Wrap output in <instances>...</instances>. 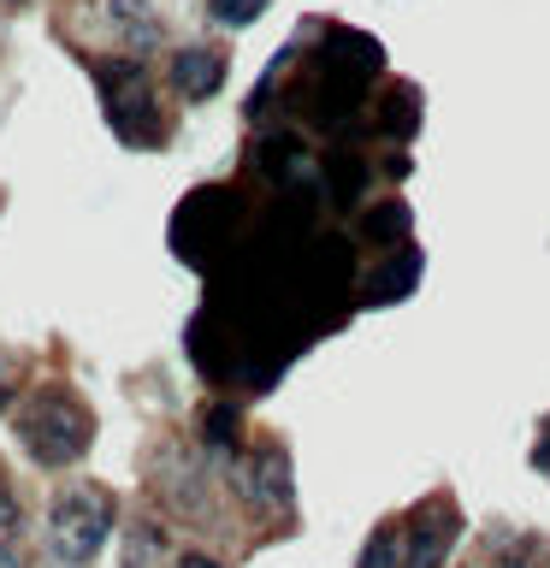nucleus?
I'll return each mask as SVG.
<instances>
[{
    "mask_svg": "<svg viewBox=\"0 0 550 568\" xmlns=\"http://www.w3.org/2000/svg\"><path fill=\"white\" fill-rule=\"evenodd\" d=\"M266 12V0H207V18L220 30H248Z\"/></svg>",
    "mask_w": 550,
    "mask_h": 568,
    "instance_id": "nucleus-8",
    "label": "nucleus"
},
{
    "mask_svg": "<svg viewBox=\"0 0 550 568\" xmlns=\"http://www.w3.org/2000/svg\"><path fill=\"white\" fill-rule=\"evenodd\" d=\"M18 450H24L35 468H71L83 462L89 438H95V415L71 385H35L12 415Z\"/></svg>",
    "mask_w": 550,
    "mask_h": 568,
    "instance_id": "nucleus-1",
    "label": "nucleus"
},
{
    "mask_svg": "<svg viewBox=\"0 0 550 568\" xmlns=\"http://www.w3.org/2000/svg\"><path fill=\"white\" fill-rule=\"evenodd\" d=\"M113 491L95 486V479H78V486H65L53 497L48 509V532H53V550H60L65 568H83L101 557L106 532H113Z\"/></svg>",
    "mask_w": 550,
    "mask_h": 568,
    "instance_id": "nucleus-3",
    "label": "nucleus"
},
{
    "mask_svg": "<svg viewBox=\"0 0 550 568\" xmlns=\"http://www.w3.org/2000/svg\"><path fill=\"white\" fill-rule=\"evenodd\" d=\"M166 83L184 101H213L225 83V53L220 48H177L166 60Z\"/></svg>",
    "mask_w": 550,
    "mask_h": 568,
    "instance_id": "nucleus-6",
    "label": "nucleus"
},
{
    "mask_svg": "<svg viewBox=\"0 0 550 568\" xmlns=\"http://www.w3.org/2000/svg\"><path fill=\"white\" fill-rule=\"evenodd\" d=\"M177 568H225V562H213V557H202V550H190V557H177Z\"/></svg>",
    "mask_w": 550,
    "mask_h": 568,
    "instance_id": "nucleus-14",
    "label": "nucleus"
},
{
    "mask_svg": "<svg viewBox=\"0 0 550 568\" xmlns=\"http://www.w3.org/2000/svg\"><path fill=\"white\" fill-rule=\"evenodd\" d=\"M491 568H550V545L544 539H515L509 550H497Z\"/></svg>",
    "mask_w": 550,
    "mask_h": 568,
    "instance_id": "nucleus-9",
    "label": "nucleus"
},
{
    "mask_svg": "<svg viewBox=\"0 0 550 568\" xmlns=\"http://www.w3.org/2000/svg\"><path fill=\"white\" fill-rule=\"evenodd\" d=\"M532 468H539L550 479V415L539 420V444H532Z\"/></svg>",
    "mask_w": 550,
    "mask_h": 568,
    "instance_id": "nucleus-13",
    "label": "nucleus"
},
{
    "mask_svg": "<svg viewBox=\"0 0 550 568\" xmlns=\"http://www.w3.org/2000/svg\"><path fill=\"white\" fill-rule=\"evenodd\" d=\"M0 568H18V557H12V550H0Z\"/></svg>",
    "mask_w": 550,
    "mask_h": 568,
    "instance_id": "nucleus-15",
    "label": "nucleus"
},
{
    "mask_svg": "<svg viewBox=\"0 0 550 568\" xmlns=\"http://www.w3.org/2000/svg\"><path fill=\"white\" fill-rule=\"evenodd\" d=\"M237 491H243V504L284 515L291 509V491H296L291 486V456H284L278 444H261V450L237 468Z\"/></svg>",
    "mask_w": 550,
    "mask_h": 568,
    "instance_id": "nucleus-5",
    "label": "nucleus"
},
{
    "mask_svg": "<svg viewBox=\"0 0 550 568\" xmlns=\"http://www.w3.org/2000/svg\"><path fill=\"white\" fill-rule=\"evenodd\" d=\"M7 7H24V0H7Z\"/></svg>",
    "mask_w": 550,
    "mask_h": 568,
    "instance_id": "nucleus-16",
    "label": "nucleus"
},
{
    "mask_svg": "<svg viewBox=\"0 0 550 568\" xmlns=\"http://www.w3.org/2000/svg\"><path fill=\"white\" fill-rule=\"evenodd\" d=\"M101 113L113 124L124 149H160L166 142V113H160V89L136 60L101 65Z\"/></svg>",
    "mask_w": 550,
    "mask_h": 568,
    "instance_id": "nucleus-2",
    "label": "nucleus"
},
{
    "mask_svg": "<svg viewBox=\"0 0 550 568\" xmlns=\"http://www.w3.org/2000/svg\"><path fill=\"white\" fill-rule=\"evenodd\" d=\"M390 532H397V568H444L450 545L461 539V515L450 497H426L415 515L390 521Z\"/></svg>",
    "mask_w": 550,
    "mask_h": 568,
    "instance_id": "nucleus-4",
    "label": "nucleus"
},
{
    "mask_svg": "<svg viewBox=\"0 0 550 568\" xmlns=\"http://www.w3.org/2000/svg\"><path fill=\"white\" fill-rule=\"evenodd\" d=\"M18 379H24V355H18V349H0V415L12 408Z\"/></svg>",
    "mask_w": 550,
    "mask_h": 568,
    "instance_id": "nucleus-11",
    "label": "nucleus"
},
{
    "mask_svg": "<svg viewBox=\"0 0 550 568\" xmlns=\"http://www.w3.org/2000/svg\"><path fill=\"white\" fill-rule=\"evenodd\" d=\"M18 532H24V515H18V497H12V486L0 479V550H12Z\"/></svg>",
    "mask_w": 550,
    "mask_h": 568,
    "instance_id": "nucleus-12",
    "label": "nucleus"
},
{
    "mask_svg": "<svg viewBox=\"0 0 550 568\" xmlns=\"http://www.w3.org/2000/svg\"><path fill=\"white\" fill-rule=\"evenodd\" d=\"M113 18L124 24V36H131V48H154V42H160V24L149 18V7H142V0H113Z\"/></svg>",
    "mask_w": 550,
    "mask_h": 568,
    "instance_id": "nucleus-7",
    "label": "nucleus"
},
{
    "mask_svg": "<svg viewBox=\"0 0 550 568\" xmlns=\"http://www.w3.org/2000/svg\"><path fill=\"white\" fill-rule=\"evenodd\" d=\"M202 438L213 444V456H225L231 444H237V415H231V408H207V415H202Z\"/></svg>",
    "mask_w": 550,
    "mask_h": 568,
    "instance_id": "nucleus-10",
    "label": "nucleus"
}]
</instances>
